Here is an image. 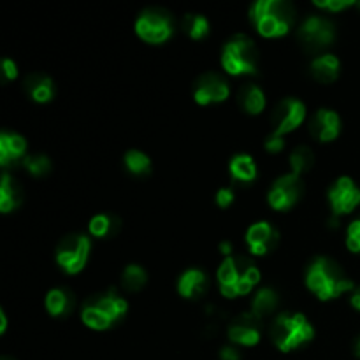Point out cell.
<instances>
[{
  "label": "cell",
  "mask_w": 360,
  "mask_h": 360,
  "mask_svg": "<svg viewBox=\"0 0 360 360\" xmlns=\"http://www.w3.org/2000/svg\"><path fill=\"white\" fill-rule=\"evenodd\" d=\"M315 338L311 322L302 313H281L271 326V340L283 354L304 347Z\"/></svg>",
  "instance_id": "cell-5"
},
{
  "label": "cell",
  "mask_w": 360,
  "mask_h": 360,
  "mask_svg": "<svg viewBox=\"0 0 360 360\" xmlns=\"http://www.w3.org/2000/svg\"><path fill=\"white\" fill-rule=\"evenodd\" d=\"M221 69L231 76H252L259 67V49L248 35H232L221 48Z\"/></svg>",
  "instance_id": "cell-6"
},
{
  "label": "cell",
  "mask_w": 360,
  "mask_h": 360,
  "mask_svg": "<svg viewBox=\"0 0 360 360\" xmlns=\"http://www.w3.org/2000/svg\"><path fill=\"white\" fill-rule=\"evenodd\" d=\"M6 330H7L6 309H0V334H6Z\"/></svg>",
  "instance_id": "cell-40"
},
{
  "label": "cell",
  "mask_w": 360,
  "mask_h": 360,
  "mask_svg": "<svg viewBox=\"0 0 360 360\" xmlns=\"http://www.w3.org/2000/svg\"><path fill=\"white\" fill-rule=\"evenodd\" d=\"M118 227H120L118 218L108 213L95 214V217H91L90 221H88V232H90L91 238L95 239L109 238V236L115 234Z\"/></svg>",
  "instance_id": "cell-26"
},
{
  "label": "cell",
  "mask_w": 360,
  "mask_h": 360,
  "mask_svg": "<svg viewBox=\"0 0 360 360\" xmlns=\"http://www.w3.org/2000/svg\"><path fill=\"white\" fill-rule=\"evenodd\" d=\"M288 165H290V172L302 178L315 165V155H313L311 148L306 146V144L295 148L290 153V157H288Z\"/></svg>",
  "instance_id": "cell-27"
},
{
  "label": "cell",
  "mask_w": 360,
  "mask_h": 360,
  "mask_svg": "<svg viewBox=\"0 0 360 360\" xmlns=\"http://www.w3.org/2000/svg\"><path fill=\"white\" fill-rule=\"evenodd\" d=\"M264 148H266L269 153H280L285 148V137L269 134V136L266 137V141H264Z\"/></svg>",
  "instance_id": "cell-35"
},
{
  "label": "cell",
  "mask_w": 360,
  "mask_h": 360,
  "mask_svg": "<svg viewBox=\"0 0 360 360\" xmlns=\"http://www.w3.org/2000/svg\"><path fill=\"white\" fill-rule=\"evenodd\" d=\"M278 239H280L278 231L273 227V224L266 220L252 224L245 234L246 246H248V252L253 257L267 255L278 245Z\"/></svg>",
  "instance_id": "cell-15"
},
{
  "label": "cell",
  "mask_w": 360,
  "mask_h": 360,
  "mask_svg": "<svg viewBox=\"0 0 360 360\" xmlns=\"http://www.w3.org/2000/svg\"><path fill=\"white\" fill-rule=\"evenodd\" d=\"M129 311V302L116 292L95 295L84 302L81 320L91 330H108Z\"/></svg>",
  "instance_id": "cell-4"
},
{
  "label": "cell",
  "mask_w": 360,
  "mask_h": 360,
  "mask_svg": "<svg viewBox=\"0 0 360 360\" xmlns=\"http://www.w3.org/2000/svg\"><path fill=\"white\" fill-rule=\"evenodd\" d=\"M345 243H347V248L350 250L352 253H360V218H357V220H354L348 225Z\"/></svg>",
  "instance_id": "cell-33"
},
{
  "label": "cell",
  "mask_w": 360,
  "mask_h": 360,
  "mask_svg": "<svg viewBox=\"0 0 360 360\" xmlns=\"http://www.w3.org/2000/svg\"><path fill=\"white\" fill-rule=\"evenodd\" d=\"M297 37L309 51H322L329 48L336 39V27L329 18L313 14L302 21L297 30Z\"/></svg>",
  "instance_id": "cell-9"
},
{
  "label": "cell",
  "mask_w": 360,
  "mask_h": 360,
  "mask_svg": "<svg viewBox=\"0 0 360 360\" xmlns=\"http://www.w3.org/2000/svg\"><path fill=\"white\" fill-rule=\"evenodd\" d=\"M220 360H241V354H239V350L234 345L232 347H224L220 350Z\"/></svg>",
  "instance_id": "cell-37"
},
{
  "label": "cell",
  "mask_w": 360,
  "mask_h": 360,
  "mask_svg": "<svg viewBox=\"0 0 360 360\" xmlns=\"http://www.w3.org/2000/svg\"><path fill=\"white\" fill-rule=\"evenodd\" d=\"M234 190L229 188V186H221L220 190L217 192V195H214V200H217V206L221 207V210H227V207H231L232 204H234Z\"/></svg>",
  "instance_id": "cell-34"
},
{
  "label": "cell",
  "mask_w": 360,
  "mask_h": 360,
  "mask_svg": "<svg viewBox=\"0 0 360 360\" xmlns=\"http://www.w3.org/2000/svg\"><path fill=\"white\" fill-rule=\"evenodd\" d=\"M350 302H352V306H354V308L360 313V287H357L354 292H352Z\"/></svg>",
  "instance_id": "cell-39"
},
{
  "label": "cell",
  "mask_w": 360,
  "mask_h": 360,
  "mask_svg": "<svg viewBox=\"0 0 360 360\" xmlns=\"http://www.w3.org/2000/svg\"><path fill=\"white\" fill-rule=\"evenodd\" d=\"M134 30H136L137 37L143 42L164 44L174 34V21H172V16L167 11L150 7V9H144L137 16L136 23H134Z\"/></svg>",
  "instance_id": "cell-7"
},
{
  "label": "cell",
  "mask_w": 360,
  "mask_h": 360,
  "mask_svg": "<svg viewBox=\"0 0 360 360\" xmlns=\"http://www.w3.org/2000/svg\"><path fill=\"white\" fill-rule=\"evenodd\" d=\"M127 171L134 176H146L151 172V158L141 150H129L123 157Z\"/></svg>",
  "instance_id": "cell-29"
},
{
  "label": "cell",
  "mask_w": 360,
  "mask_h": 360,
  "mask_svg": "<svg viewBox=\"0 0 360 360\" xmlns=\"http://www.w3.org/2000/svg\"><path fill=\"white\" fill-rule=\"evenodd\" d=\"M218 250H220V253L224 255V259H225V257H232V253H234V246H232V243L227 241V239L220 243Z\"/></svg>",
  "instance_id": "cell-38"
},
{
  "label": "cell",
  "mask_w": 360,
  "mask_h": 360,
  "mask_svg": "<svg viewBox=\"0 0 360 360\" xmlns=\"http://www.w3.org/2000/svg\"><path fill=\"white\" fill-rule=\"evenodd\" d=\"M23 167L27 169L28 174H32L34 178H42V176L49 174L51 171V160L48 158V155H28L23 162Z\"/></svg>",
  "instance_id": "cell-31"
},
{
  "label": "cell",
  "mask_w": 360,
  "mask_h": 360,
  "mask_svg": "<svg viewBox=\"0 0 360 360\" xmlns=\"http://www.w3.org/2000/svg\"><path fill=\"white\" fill-rule=\"evenodd\" d=\"M2 74L7 81H14L18 77V63L13 58L2 60Z\"/></svg>",
  "instance_id": "cell-36"
},
{
  "label": "cell",
  "mask_w": 360,
  "mask_h": 360,
  "mask_svg": "<svg viewBox=\"0 0 360 360\" xmlns=\"http://www.w3.org/2000/svg\"><path fill=\"white\" fill-rule=\"evenodd\" d=\"M90 253L91 241L88 236L69 234L60 239L58 246H56L55 259L63 273L74 276V274H79L86 267Z\"/></svg>",
  "instance_id": "cell-8"
},
{
  "label": "cell",
  "mask_w": 360,
  "mask_h": 360,
  "mask_svg": "<svg viewBox=\"0 0 360 360\" xmlns=\"http://www.w3.org/2000/svg\"><path fill=\"white\" fill-rule=\"evenodd\" d=\"M309 134L320 143H333L341 134L340 115L334 109H319L309 120Z\"/></svg>",
  "instance_id": "cell-16"
},
{
  "label": "cell",
  "mask_w": 360,
  "mask_h": 360,
  "mask_svg": "<svg viewBox=\"0 0 360 360\" xmlns=\"http://www.w3.org/2000/svg\"><path fill=\"white\" fill-rule=\"evenodd\" d=\"M46 311L55 319L67 316L74 309V295L65 288H51L44 299Z\"/></svg>",
  "instance_id": "cell-23"
},
{
  "label": "cell",
  "mask_w": 360,
  "mask_h": 360,
  "mask_svg": "<svg viewBox=\"0 0 360 360\" xmlns=\"http://www.w3.org/2000/svg\"><path fill=\"white\" fill-rule=\"evenodd\" d=\"M229 174L234 183L248 185L257 179V164L250 155L239 153L234 155L229 162Z\"/></svg>",
  "instance_id": "cell-22"
},
{
  "label": "cell",
  "mask_w": 360,
  "mask_h": 360,
  "mask_svg": "<svg viewBox=\"0 0 360 360\" xmlns=\"http://www.w3.org/2000/svg\"><path fill=\"white\" fill-rule=\"evenodd\" d=\"M239 104H241L243 111L248 112L252 116L262 115L264 109L267 105L266 94H264L262 88L255 83H246L243 84L241 90H239Z\"/></svg>",
  "instance_id": "cell-21"
},
{
  "label": "cell",
  "mask_w": 360,
  "mask_h": 360,
  "mask_svg": "<svg viewBox=\"0 0 360 360\" xmlns=\"http://www.w3.org/2000/svg\"><path fill=\"white\" fill-rule=\"evenodd\" d=\"M278 304H280V295L276 294V290L266 287L260 288L252 299V309L250 311L257 316V319L264 320L266 316L273 315L276 311Z\"/></svg>",
  "instance_id": "cell-25"
},
{
  "label": "cell",
  "mask_w": 360,
  "mask_h": 360,
  "mask_svg": "<svg viewBox=\"0 0 360 360\" xmlns=\"http://www.w3.org/2000/svg\"><path fill=\"white\" fill-rule=\"evenodd\" d=\"M302 193H304V181L301 176L287 172L273 181L267 192V204L274 211H288L301 200Z\"/></svg>",
  "instance_id": "cell-10"
},
{
  "label": "cell",
  "mask_w": 360,
  "mask_h": 360,
  "mask_svg": "<svg viewBox=\"0 0 360 360\" xmlns=\"http://www.w3.org/2000/svg\"><path fill=\"white\" fill-rule=\"evenodd\" d=\"M313 6L327 11V13H341V11L348 9V7L357 6V2L355 0H315Z\"/></svg>",
  "instance_id": "cell-32"
},
{
  "label": "cell",
  "mask_w": 360,
  "mask_h": 360,
  "mask_svg": "<svg viewBox=\"0 0 360 360\" xmlns=\"http://www.w3.org/2000/svg\"><path fill=\"white\" fill-rule=\"evenodd\" d=\"M327 199L334 217H345L360 206V188L350 176H341L329 188Z\"/></svg>",
  "instance_id": "cell-12"
},
{
  "label": "cell",
  "mask_w": 360,
  "mask_h": 360,
  "mask_svg": "<svg viewBox=\"0 0 360 360\" xmlns=\"http://www.w3.org/2000/svg\"><path fill=\"white\" fill-rule=\"evenodd\" d=\"M207 274L199 267H190V269L183 271L181 276L178 278V294L183 299H199L206 294L207 290Z\"/></svg>",
  "instance_id": "cell-18"
},
{
  "label": "cell",
  "mask_w": 360,
  "mask_h": 360,
  "mask_svg": "<svg viewBox=\"0 0 360 360\" xmlns=\"http://www.w3.org/2000/svg\"><path fill=\"white\" fill-rule=\"evenodd\" d=\"M306 287L319 301L329 302L347 292L355 290L354 281L345 274L341 266L329 257H319L306 271Z\"/></svg>",
  "instance_id": "cell-1"
},
{
  "label": "cell",
  "mask_w": 360,
  "mask_h": 360,
  "mask_svg": "<svg viewBox=\"0 0 360 360\" xmlns=\"http://www.w3.org/2000/svg\"><path fill=\"white\" fill-rule=\"evenodd\" d=\"M341 70V62L336 55L333 53H322V55L315 56L309 63V72L315 77L319 83L330 84L338 79Z\"/></svg>",
  "instance_id": "cell-19"
},
{
  "label": "cell",
  "mask_w": 360,
  "mask_h": 360,
  "mask_svg": "<svg viewBox=\"0 0 360 360\" xmlns=\"http://www.w3.org/2000/svg\"><path fill=\"white\" fill-rule=\"evenodd\" d=\"M21 202V190L18 183L14 181L9 172H4L0 178V211L4 214L16 210Z\"/></svg>",
  "instance_id": "cell-24"
},
{
  "label": "cell",
  "mask_w": 360,
  "mask_h": 360,
  "mask_svg": "<svg viewBox=\"0 0 360 360\" xmlns=\"http://www.w3.org/2000/svg\"><path fill=\"white\" fill-rule=\"evenodd\" d=\"M148 283V274L144 267L137 264H129L122 273V287L127 292H139L143 290L144 285Z\"/></svg>",
  "instance_id": "cell-30"
},
{
  "label": "cell",
  "mask_w": 360,
  "mask_h": 360,
  "mask_svg": "<svg viewBox=\"0 0 360 360\" xmlns=\"http://www.w3.org/2000/svg\"><path fill=\"white\" fill-rule=\"evenodd\" d=\"M259 267L245 257H225L217 269V283L225 299L248 295L260 283Z\"/></svg>",
  "instance_id": "cell-2"
},
{
  "label": "cell",
  "mask_w": 360,
  "mask_h": 360,
  "mask_svg": "<svg viewBox=\"0 0 360 360\" xmlns=\"http://www.w3.org/2000/svg\"><path fill=\"white\" fill-rule=\"evenodd\" d=\"M231 95L227 81L214 72H206L193 83V101L199 105H213L225 102Z\"/></svg>",
  "instance_id": "cell-13"
},
{
  "label": "cell",
  "mask_w": 360,
  "mask_h": 360,
  "mask_svg": "<svg viewBox=\"0 0 360 360\" xmlns=\"http://www.w3.org/2000/svg\"><path fill=\"white\" fill-rule=\"evenodd\" d=\"M25 90L28 97L37 104H48L55 97V83L42 72H34L25 79Z\"/></svg>",
  "instance_id": "cell-20"
},
{
  "label": "cell",
  "mask_w": 360,
  "mask_h": 360,
  "mask_svg": "<svg viewBox=\"0 0 360 360\" xmlns=\"http://www.w3.org/2000/svg\"><path fill=\"white\" fill-rule=\"evenodd\" d=\"M181 27L185 30V34L190 39H193V41H200V39L207 37V34L211 30L210 20L204 14L199 13H186L181 21Z\"/></svg>",
  "instance_id": "cell-28"
},
{
  "label": "cell",
  "mask_w": 360,
  "mask_h": 360,
  "mask_svg": "<svg viewBox=\"0 0 360 360\" xmlns=\"http://www.w3.org/2000/svg\"><path fill=\"white\" fill-rule=\"evenodd\" d=\"M306 116H308V109H306L304 102L294 97L283 98L273 111V118H271L273 130H271V134L285 137L287 134L297 130L306 122Z\"/></svg>",
  "instance_id": "cell-11"
},
{
  "label": "cell",
  "mask_w": 360,
  "mask_h": 360,
  "mask_svg": "<svg viewBox=\"0 0 360 360\" xmlns=\"http://www.w3.org/2000/svg\"><path fill=\"white\" fill-rule=\"evenodd\" d=\"M2 360H13V359H7V357H6V359H2Z\"/></svg>",
  "instance_id": "cell-42"
},
{
  "label": "cell",
  "mask_w": 360,
  "mask_h": 360,
  "mask_svg": "<svg viewBox=\"0 0 360 360\" xmlns=\"http://www.w3.org/2000/svg\"><path fill=\"white\" fill-rule=\"evenodd\" d=\"M250 20L266 39L287 35L295 23V9L288 0H259L250 7Z\"/></svg>",
  "instance_id": "cell-3"
},
{
  "label": "cell",
  "mask_w": 360,
  "mask_h": 360,
  "mask_svg": "<svg viewBox=\"0 0 360 360\" xmlns=\"http://www.w3.org/2000/svg\"><path fill=\"white\" fill-rule=\"evenodd\" d=\"M262 320L257 319L252 311L241 313L227 327V338L234 347H255L262 338Z\"/></svg>",
  "instance_id": "cell-14"
},
{
  "label": "cell",
  "mask_w": 360,
  "mask_h": 360,
  "mask_svg": "<svg viewBox=\"0 0 360 360\" xmlns=\"http://www.w3.org/2000/svg\"><path fill=\"white\" fill-rule=\"evenodd\" d=\"M355 354H357V357L360 359V338H359L357 345H355Z\"/></svg>",
  "instance_id": "cell-41"
},
{
  "label": "cell",
  "mask_w": 360,
  "mask_h": 360,
  "mask_svg": "<svg viewBox=\"0 0 360 360\" xmlns=\"http://www.w3.org/2000/svg\"><path fill=\"white\" fill-rule=\"evenodd\" d=\"M27 150V139L21 134L9 132V130H4L0 134V165L2 167H9L11 164L23 162L28 157Z\"/></svg>",
  "instance_id": "cell-17"
}]
</instances>
